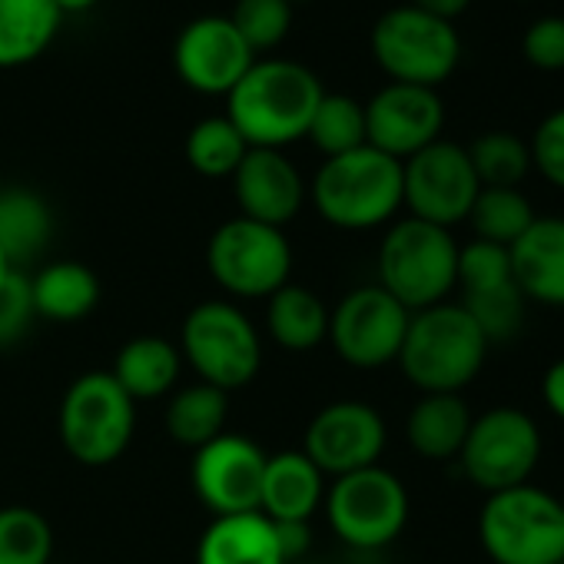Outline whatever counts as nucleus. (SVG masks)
Listing matches in <instances>:
<instances>
[{"instance_id": "obj_1", "label": "nucleus", "mask_w": 564, "mask_h": 564, "mask_svg": "<svg viewBox=\"0 0 564 564\" xmlns=\"http://www.w3.org/2000/svg\"><path fill=\"white\" fill-rule=\"evenodd\" d=\"M323 97L326 90L306 64L262 57L226 94V120L249 147L282 150L306 140L310 120Z\"/></svg>"}, {"instance_id": "obj_2", "label": "nucleus", "mask_w": 564, "mask_h": 564, "mask_svg": "<svg viewBox=\"0 0 564 564\" xmlns=\"http://www.w3.org/2000/svg\"><path fill=\"white\" fill-rule=\"evenodd\" d=\"M485 359L488 339L462 310V303H438L412 313L395 362L402 366V376L422 389V395H432L462 392L471 386Z\"/></svg>"}, {"instance_id": "obj_3", "label": "nucleus", "mask_w": 564, "mask_h": 564, "mask_svg": "<svg viewBox=\"0 0 564 564\" xmlns=\"http://www.w3.org/2000/svg\"><path fill=\"white\" fill-rule=\"evenodd\" d=\"M310 196L319 216L339 229H376L402 206V163L369 143L319 166Z\"/></svg>"}, {"instance_id": "obj_4", "label": "nucleus", "mask_w": 564, "mask_h": 564, "mask_svg": "<svg viewBox=\"0 0 564 564\" xmlns=\"http://www.w3.org/2000/svg\"><path fill=\"white\" fill-rule=\"evenodd\" d=\"M478 538L491 564H561L564 501L534 485L495 491L478 514Z\"/></svg>"}, {"instance_id": "obj_5", "label": "nucleus", "mask_w": 564, "mask_h": 564, "mask_svg": "<svg viewBox=\"0 0 564 564\" xmlns=\"http://www.w3.org/2000/svg\"><path fill=\"white\" fill-rule=\"evenodd\" d=\"M458 242L425 219H399L379 246V286L409 313L445 303L455 290Z\"/></svg>"}, {"instance_id": "obj_6", "label": "nucleus", "mask_w": 564, "mask_h": 564, "mask_svg": "<svg viewBox=\"0 0 564 564\" xmlns=\"http://www.w3.org/2000/svg\"><path fill=\"white\" fill-rule=\"evenodd\" d=\"M133 429L137 402L117 386L110 372H84L70 382L61 402L57 432L74 462L90 468L117 462L130 448Z\"/></svg>"}, {"instance_id": "obj_7", "label": "nucleus", "mask_w": 564, "mask_h": 564, "mask_svg": "<svg viewBox=\"0 0 564 564\" xmlns=\"http://www.w3.org/2000/svg\"><path fill=\"white\" fill-rule=\"evenodd\" d=\"M180 356L189 362L199 382L232 392L259 376L262 343L239 306L226 300H209L189 310V316L183 319Z\"/></svg>"}, {"instance_id": "obj_8", "label": "nucleus", "mask_w": 564, "mask_h": 564, "mask_svg": "<svg viewBox=\"0 0 564 564\" xmlns=\"http://www.w3.org/2000/svg\"><path fill=\"white\" fill-rule=\"evenodd\" d=\"M206 269L229 296L269 300L290 282L293 246L282 229L236 216L209 236Z\"/></svg>"}, {"instance_id": "obj_9", "label": "nucleus", "mask_w": 564, "mask_h": 564, "mask_svg": "<svg viewBox=\"0 0 564 564\" xmlns=\"http://www.w3.org/2000/svg\"><path fill=\"white\" fill-rule=\"evenodd\" d=\"M372 57L392 84L429 87L448 80L462 57V41L452 21L432 18L412 4L386 11L372 28Z\"/></svg>"}, {"instance_id": "obj_10", "label": "nucleus", "mask_w": 564, "mask_h": 564, "mask_svg": "<svg viewBox=\"0 0 564 564\" xmlns=\"http://www.w3.org/2000/svg\"><path fill=\"white\" fill-rule=\"evenodd\" d=\"M323 505L329 528L356 551H382L409 524V491L382 465L333 478Z\"/></svg>"}, {"instance_id": "obj_11", "label": "nucleus", "mask_w": 564, "mask_h": 564, "mask_svg": "<svg viewBox=\"0 0 564 564\" xmlns=\"http://www.w3.org/2000/svg\"><path fill=\"white\" fill-rule=\"evenodd\" d=\"M538 458H541V429L528 412L511 405L471 419L468 438L458 452L468 481H475L488 495L528 485L531 471L538 468Z\"/></svg>"}, {"instance_id": "obj_12", "label": "nucleus", "mask_w": 564, "mask_h": 564, "mask_svg": "<svg viewBox=\"0 0 564 564\" xmlns=\"http://www.w3.org/2000/svg\"><path fill=\"white\" fill-rule=\"evenodd\" d=\"M481 183L471 170L468 150L448 140H435L402 163V206L415 219L452 229L468 219Z\"/></svg>"}, {"instance_id": "obj_13", "label": "nucleus", "mask_w": 564, "mask_h": 564, "mask_svg": "<svg viewBox=\"0 0 564 564\" xmlns=\"http://www.w3.org/2000/svg\"><path fill=\"white\" fill-rule=\"evenodd\" d=\"M412 313L392 300L379 282L359 286L329 313V343L336 356L356 369H382L399 359Z\"/></svg>"}, {"instance_id": "obj_14", "label": "nucleus", "mask_w": 564, "mask_h": 564, "mask_svg": "<svg viewBox=\"0 0 564 564\" xmlns=\"http://www.w3.org/2000/svg\"><path fill=\"white\" fill-rule=\"evenodd\" d=\"M386 438H389L386 422L372 405L343 399V402H329L313 415L303 438V452L323 475L339 478L379 465L386 452Z\"/></svg>"}, {"instance_id": "obj_15", "label": "nucleus", "mask_w": 564, "mask_h": 564, "mask_svg": "<svg viewBox=\"0 0 564 564\" xmlns=\"http://www.w3.org/2000/svg\"><path fill=\"white\" fill-rule=\"evenodd\" d=\"M265 452L246 435H216L203 448H196L189 465V481L196 498L219 514H246L259 511Z\"/></svg>"}, {"instance_id": "obj_16", "label": "nucleus", "mask_w": 564, "mask_h": 564, "mask_svg": "<svg viewBox=\"0 0 564 564\" xmlns=\"http://www.w3.org/2000/svg\"><path fill=\"white\" fill-rule=\"evenodd\" d=\"M259 57L239 37L229 18H196L186 24L173 47L176 77L206 97H226Z\"/></svg>"}, {"instance_id": "obj_17", "label": "nucleus", "mask_w": 564, "mask_h": 564, "mask_svg": "<svg viewBox=\"0 0 564 564\" xmlns=\"http://www.w3.org/2000/svg\"><path fill=\"white\" fill-rule=\"evenodd\" d=\"M445 107L435 90L389 84L366 104V143L399 163L442 140Z\"/></svg>"}, {"instance_id": "obj_18", "label": "nucleus", "mask_w": 564, "mask_h": 564, "mask_svg": "<svg viewBox=\"0 0 564 564\" xmlns=\"http://www.w3.org/2000/svg\"><path fill=\"white\" fill-rule=\"evenodd\" d=\"M232 196L239 203V216L282 229L293 223L306 203V183L296 163L282 150L249 147L242 163L236 166Z\"/></svg>"}, {"instance_id": "obj_19", "label": "nucleus", "mask_w": 564, "mask_h": 564, "mask_svg": "<svg viewBox=\"0 0 564 564\" xmlns=\"http://www.w3.org/2000/svg\"><path fill=\"white\" fill-rule=\"evenodd\" d=\"M511 272L524 300L564 310V219L538 216L518 242L508 246Z\"/></svg>"}, {"instance_id": "obj_20", "label": "nucleus", "mask_w": 564, "mask_h": 564, "mask_svg": "<svg viewBox=\"0 0 564 564\" xmlns=\"http://www.w3.org/2000/svg\"><path fill=\"white\" fill-rule=\"evenodd\" d=\"M326 498V475L300 452L265 455L259 511L269 521H310Z\"/></svg>"}, {"instance_id": "obj_21", "label": "nucleus", "mask_w": 564, "mask_h": 564, "mask_svg": "<svg viewBox=\"0 0 564 564\" xmlns=\"http://www.w3.org/2000/svg\"><path fill=\"white\" fill-rule=\"evenodd\" d=\"M196 564H286L275 528L262 511L219 514L199 538Z\"/></svg>"}, {"instance_id": "obj_22", "label": "nucleus", "mask_w": 564, "mask_h": 564, "mask_svg": "<svg viewBox=\"0 0 564 564\" xmlns=\"http://www.w3.org/2000/svg\"><path fill=\"white\" fill-rule=\"evenodd\" d=\"M471 419L475 415L458 392H432L412 405L405 419V438L425 462H452L468 438Z\"/></svg>"}, {"instance_id": "obj_23", "label": "nucleus", "mask_w": 564, "mask_h": 564, "mask_svg": "<svg viewBox=\"0 0 564 564\" xmlns=\"http://www.w3.org/2000/svg\"><path fill=\"white\" fill-rule=\"evenodd\" d=\"M34 313L51 323H80L100 303V279L90 265L61 259L31 275Z\"/></svg>"}, {"instance_id": "obj_24", "label": "nucleus", "mask_w": 564, "mask_h": 564, "mask_svg": "<svg viewBox=\"0 0 564 564\" xmlns=\"http://www.w3.org/2000/svg\"><path fill=\"white\" fill-rule=\"evenodd\" d=\"M54 0H0V70L34 64L61 34Z\"/></svg>"}, {"instance_id": "obj_25", "label": "nucleus", "mask_w": 564, "mask_h": 564, "mask_svg": "<svg viewBox=\"0 0 564 564\" xmlns=\"http://www.w3.org/2000/svg\"><path fill=\"white\" fill-rule=\"evenodd\" d=\"M51 232L54 216L41 193L24 186L0 189V252L8 256L14 269L24 272V265L47 249Z\"/></svg>"}, {"instance_id": "obj_26", "label": "nucleus", "mask_w": 564, "mask_h": 564, "mask_svg": "<svg viewBox=\"0 0 564 564\" xmlns=\"http://www.w3.org/2000/svg\"><path fill=\"white\" fill-rule=\"evenodd\" d=\"M265 326L279 349L313 352L329 339V310L313 290L286 282V286L269 296Z\"/></svg>"}, {"instance_id": "obj_27", "label": "nucleus", "mask_w": 564, "mask_h": 564, "mask_svg": "<svg viewBox=\"0 0 564 564\" xmlns=\"http://www.w3.org/2000/svg\"><path fill=\"white\" fill-rule=\"evenodd\" d=\"M180 369H183L180 346L160 336H137L117 352L110 376L133 402H147L166 395L176 386Z\"/></svg>"}, {"instance_id": "obj_28", "label": "nucleus", "mask_w": 564, "mask_h": 564, "mask_svg": "<svg viewBox=\"0 0 564 564\" xmlns=\"http://www.w3.org/2000/svg\"><path fill=\"white\" fill-rule=\"evenodd\" d=\"M229 392L196 382L180 389L170 402H166V432L173 435V442L186 445V448H203L206 442H213L216 435H223L226 429V415H229Z\"/></svg>"}, {"instance_id": "obj_29", "label": "nucleus", "mask_w": 564, "mask_h": 564, "mask_svg": "<svg viewBox=\"0 0 564 564\" xmlns=\"http://www.w3.org/2000/svg\"><path fill=\"white\" fill-rule=\"evenodd\" d=\"M306 140L326 160L366 147V107L346 94H326L310 120Z\"/></svg>"}, {"instance_id": "obj_30", "label": "nucleus", "mask_w": 564, "mask_h": 564, "mask_svg": "<svg viewBox=\"0 0 564 564\" xmlns=\"http://www.w3.org/2000/svg\"><path fill=\"white\" fill-rule=\"evenodd\" d=\"M249 153V143L242 140V133L223 117H206L199 120L189 137H186V160L199 176L209 180H226L236 173V166L242 163V156Z\"/></svg>"}, {"instance_id": "obj_31", "label": "nucleus", "mask_w": 564, "mask_h": 564, "mask_svg": "<svg viewBox=\"0 0 564 564\" xmlns=\"http://www.w3.org/2000/svg\"><path fill=\"white\" fill-rule=\"evenodd\" d=\"M468 160L481 189H518L531 170V147L514 133L495 130L468 147Z\"/></svg>"}, {"instance_id": "obj_32", "label": "nucleus", "mask_w": 564, "mask_h": 564, "mask_svg": "<svg viewBox=\"0 0 564 564\" xmlns=\"http://www.w3.org/2000/svg\"><path fill=\"white\" fill-rule=\"evenodd\" d=\"M51 521L28 505L0 508V564H51Z\"/></svg>"}, {"instance_id": "obj_33", "label": "nucleus", "mask_w": 564, "mask_h": 564, "mask_svg": "<svg viewBox=\"0 0 564 564\" xmlns=\"http://www.w3.org/2000/svg\"><path fill=\"white\" fill-rule=\"evenodd\" d=\"M534 219L538 216H534L528 196H521L518 189H481L468 213L475 236L485 242H495V246L518 242Z\"/></svg>"}, {"instance_id": "obj_34", "label": "nucleus", "mask_w": 564, "mask_h": 564, "mask_svg": "<svg viewBox=\"0 0 564 564\" xmlns=\"http://www.w3.org/2000/svg\"><path fill=\"white\" fill-rule=\"evenodd\" d=\"M524 306L528 300L521 296L518 282H505V286L485 290V293H468L462 300V310L475 319L481 336L491 343H508L521 333L524 326Z\"/></svg>"}, {"instance_id": "obj_35", "label": "nucleus", "mask_w": 564, "mask_h": 564, "mask_svg": "<svg viewBox=\"0 0 564 564\" xmlns=\"http://www.w3.org/2000/svg\"><path fill=\"white\" fill-rule=\"evenodd\" d=\"M239 37L249 44V51L259 57L265 51H275L293 31V4L290 0H236L229 14Z\"/></svg>"}, {"instance_id": "obj_36", "label": "nucleus", "mask_w": 564, "mask_h": 564, "mask_svg": "<svg viewBox=\"0 0 564 564\" xmlns=\"http://www.w3.org/2000/svg\"><path fill=\"white\" fill-rule=\"evenodd\" d=\"M505 282H514L508 246H495V242L475 239V242H468L465 249H458L455 286H458L465 296H468V293H485V290L505 286Z\"/></svg>"}, {"instance_id": "obj_37", "label": "nucleus", "mask_w": 564, "mask_h": 564, "mask_svg": "<svg viewBox=\"0 0 564 564\" xmlns=\"http://www.w3.org/2000/svg\"><path fill=\"white\" fill-rule=\"evenodd\" d=\"M37 319L34 300H31V275L14 269L4 282H0V349L14 346L31 323Z\"/></svg>"}, {"instance_id": "obj_38", "label": "nucleus", "mask_w": 564, "mask_h": 564, "mask_svg": "<svg viewBox=\"0 0 564 564\" xmlns=\"http://www.w3.org/2000/svg\"><path fill=\"white\" fill-rule=\"evenodd\" d=\"M531 166H538V173L551 186L564 189V110H554L534 130V140H531Z\"/></svg>"}, {"instance_id": "obj_39", "label": "nucleus", "mask_w": 564, "mask_h": 564, "mask_svg": "<svg viewBox=\"0 0 564 564\" xmlns=\"http://www.w3.org/2000/svg\"><path fill=\"white\" fill-rule=\"evenodd\" d=\"M524 57L541 70H564V18H544L524 34Z\"/></svg>"}, {"instance_id": "obj_40", "label": "nucleus", "mask_w": 564, "mask_h": 564, "mask_svg": "<svg viewBox=\"0 0 564 564\" xmlns=\"http://www.w3.org/2000/svg\"><path fill=\"white\" fill-rule=\"evenodd\" d=\"M272 528H275V541H279V551L286 557V564L303 561L310 554V544H313L310 521H272Z\"/></svg>"}, {"instance_id": "obj_41", "label": "nucleus", "mask_w": 564, "mask_h": 564, "mask_svg": "<svg viewBox=\"0 0 564 564\" xmlns=\"http://www.w3.org/2000/svg\"><path fill=\"white\" fill-rule=\"evenodd\" d=\"M541 399H544V405L564 422V359H557V362L544 372V379H541Z\"/></svg>"}, {"instance_id": "obj_42", "label": "nucleus", "mask_w": 564, "mask_h": 564, "mask_svg": "<svg viewBox=\"0 0 564 564\" xmlns=\"http://www.w3.org/2000/svg\"><path fill=\"white\" fill-rule=\"evenodd\" d=\"M468 4H471V0H412V8H419V11H425L432 18H442V21L458 18Z\"/></svg>"}, {"instance_id": "obj_43", "label": "nucleus", "mask_w": 564, "mask_h": 564, "mask_svg": "<svg viewBox=\"0 0 564 564\" xmlns=\"http://www.w3.org/2000/svg\"><path fill=\"white\" fill-rule=\"evenodd\" d=\"M54 4H57L61 14H87L90 8L100 4V0H54Z\"/></svg>"}, {"instance_id": "obj_44", "label": "nucleus", "mask_w": 564, "mask_h": 564, "mask_svg": "<svg viewBox=\"0 0 564 564\" xmlns=\"http://www.w3.org/2000/svg\"><path fill=\"white\" fill-rule=\"evenodd\" d=\"M11 272H14V265L8 262V256H4V252H0V282H4V279H8Z\"/></svg>"}, {"instance_id": "obj_45", "label": "nucleus", "mask_w": 564, "mask_h": 564, "mask_svg": "<svg viewBox=\"0 0 564 564\" xmlns=\"http://www.w3.org/2000/svg\"><path fill=\"white\" fill-rule=\"evenodd\" d=\"M290 4L296 8V4H310V0H290Z\"/></svg>"}, {"instance_id": "obj_46", "label": "nucleus", "mask_w": 564, "mask_h": 564, "mask_svg": "<svg viewBox=\"0 0 564 564\" xmlns=\"http://www.w3.org/2000/svg\"><path fill=\"white\" fill-rule=\"evenodd\" d=\"M293 564H313V561H306V557H303V561H293Z\"/></svg>"}, {"instance_id": "obj_47", "label": "nucleus", "mask_w": 564, "mask_h": 564, "mask_svg": "<svg viewBox=\"0 0 564 564\" xmlns=\"http://www.w3.org/2000/svg\"><path fill=\"white\" fill-rule=\"evenodd\" d=\"M561 564H564V561H561Z\"/></svg>"}]
</instances>
